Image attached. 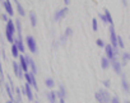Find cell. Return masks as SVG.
<instances>
[{"label": "cell", "instance_id": "1", "mask_svg": "<svg viewBox=\"0 0 130 103\" xmlns=\"http://www.w3.org/2000/svg\"><path fill=\"white\" fill-rule=\"evenodd\" d=\"M96 99L98 101V103H109L111 101V97L107 90H99L96 93Z\"/></svg>", "mask_w": 130, "mask_h": 103}, {"label": "cell", "instance_id": "2", "mask_svg": "<svg viewBox=\"0 0 130 103\" xmlns=\"http://www.w3.org/2000/svg\"><path fill=\"white\" fill-rule=\"evenodd\" d=\"M14 32H16V27H14V23L12 20H9L8 23H6V38H8V41L10 43H14L16 42V39L13 38V34Z\"/></svg>", "mask_w": 130, "mask_h": 103}, {"label": "cell", "instance_id": "3", "mask_svg": "<svg viewBox=\"0 0 130 103\" xmlns=\"http://www.w3.org/2000/svg\"><path fill=\"white\" fill-rule=\"evenodd\" d=\"M26 41H27V45L31 50V52H37V45H36V41L32 36H27L26 37Z\"/></svg>", "mask_w": 130, "mask_h": 103}, {"label": "cell", "instance_id": "4", "mask_svg": "<svg viewBox=\"0 0 130 103\" xmlns=\"http://www.w3.org/2000/svg\"><path fill=\"white\" fill-rule=\"evenodd\" d=\"M110 32H111V42H112V46H114V49L116 50V46L119 45L117 43V36H116V33H115V28H114V25H111L110 27Z\"/></svg>", "mask_w": 130, "mask_h": 103}, {"label": "cell", "instance_id": "5", "mask_svg": "<svg viewBox=\"0 0 130 103\" xmlns=\"http://www.w3.org/2000/svg\"><path fill=\"white\" fill-rule=\"evenodd\" d=\"M112 47L114 46H111V45H107L106 46V54H107V57L109 59H111V60H112V59H115V56H116V52L117 51L116 50H112Z\"/></svg>", "mask_w": 130, "mask_h": 103}, {"label": "cell", "instance_id": "6", "mask_svg": "<svg viewBox=\"0 0 130 103\" xmlns=\"http://www.w3.org/2000/svg\"><path fill=\"white\" fill-rule=\"evenodd\" d=\"M111 65H112L115 73H117V74H121V64L116 60V59H112V60H111Z\"/></svg>", "mask_w": 130, "mask_h": 103}, {"label": "cell", "instance_id": "7", "mask_svg": "<svg viewBox=\"0 0 130 103\" xmlns=\"http://www.w3.org/2000/svg\"><path fill=\"white\" fill-rule=\"evenodd\" d=\"M66 12H68V8H62L61 10H57V12L55 13V15H54V19L56 20V22H57V20H60L61 18L66 14Z\"/></svg>", "mask_w": 130, "mask_h": 103}, {"label": "cell", "instance_id": "8", "mask_svg": "<svg viewBox=\"0 0 130 103\" xmlns=\"http://www.w3.org/2000/svg\"><path fill=\"white\" fill-rule=\"evenodd\" d=\"M26 60H27V64H28V65L32 68V73H33V74H36V73H37V68H36L35 61H33V60H32V59L29 57V56H26Z\"/></svg>", "mask_w": 130, "mask_h": 103}, {"label": "cell", "instance_id": "9", "mask_svg": "<svg viewBox=\"0 0 130 103\" xmlns=\"http://www.w3.org/2000/svg\"><path fill=\"white\" fill-rule=\"evenodd\" d=\"M4 8H5V10H6V13L9 14V15H13V8H12V5H10V1L9 0H5L4 1Z\"/></svg>", "mask_w": 130, "mask_h": 103}, {"label": "cell", "instance_id": "10", "mask_svg": "<svg viewBox=\"0 0 130 103\" xmlns=\"http://www.w3.org/2000/svg\"><path fill=\"white\" fill-rule=\"evenodd\" d=\"M14 45H16L18 49H19L21 52H24V46H23V42H22V34L19 36V38L16 39V42H14Z\"/></svg>", "mask_w": 130, "mask_h": 103}, {"label": "cell", "instance_id": "11", "mask_svg": "<svg viewBox=\"0 0 130 103\" xmlns=\"http://www.w3.org/2000/svg\"><path fill=\"white\" fill-rule=\"evenodd\" d=\"M24 89H26V94H27L28 99H29V101H32V99H33V94H32V90H31V85H29V83L26 84Z\"/></svg>", "mask_w": 130, "mask_h": 103}, {"label": "cell", "instance_id": "12", "mask_svg": "<svg viewBox=\"0 0 130 103\" xmlns=\"http://www.w3.org/2000/svg\"><path fill=\"white\" fill-rule=\"evenodd\" d=\"M46 95H47V99L50 101V103H56V94L54 92H47Z\"/></svg>", "mask_w": 130, "mask_h": 103}, {"label": "cell", "instance_id": "13", "mask_svg": "<svg viewBox=\"0 0 130 103\" xmlns=\"http://www.w3.org/2000/svg\"><path fill=\"white\" fill-rule=\"evenodd\" d=\"M13 69H14V73H16V75L18 78H22V70L19 69V65H18V62H13Z\"/></svg>", "mask_w": 130, "mask_h": 103}, {"label": "cell", "instance_id": "14", "mask_svg": "<svg viewBox=\"0 0 130 103\" xmlns=\"http://www.w3.org/2000/svg\"><path fill=\"white\" fill-rule=\"evenodd\" d=\"M28 64H27V60H26V57L24 56H21V68H22V70L23 71H27L28 70Z\"/></svg>", "mask_w": 130, "mask_h": 103}, {"label": "cell", "instance_id": "15", "mask_svg": "<svg viewBox=\"0 0 130 103\" xmlns=\"http://www.w3.org/2000/svg\"><path fill=\"white\" fill-rule=\"evenodd\" d=\"M121 83H122V88H124V90L126 92V93H129L130 92V87H129V83L126 82V78L124 75H122V80H121Z\"/></svg>", "mask_w": 130, "mask_h": 103}, {"label": "cell", "instance_id": "16", "mask_svg": "<svg viewBox=\"0 0 130 103\" xmlns=\"http://www.w3.org/2000/svg\"><path fill=\"white\" fill-rule=\"evenodd\" d=\"M101 66H102V69H107L110 66V61H109V59H106V57H102V60H101Z\"/></svg>", "mask_w": 130, "mask_h": 103}, {"label": "cell", "instance_id": "17", "mask_svg": "<svg viewBox=\"0 0 130 103\" xmlns=\"http://www.w3.org/2000/svg\"><path fill=\"white\" fill-rule=\"evenodd\" d=\"M19 52H21L19 49H18L16 45H13L12 46V55H13V56L14 57H18V56H19Z\"/></svg>", "mask_w": 130, "mask_h": 103}, {"label": "cell", "instance_id": "18", "mask_svg": "<svg viewBox=\"0 0 130 103\" xmlns=\"http://www.w3.org/2000/svg\"><path fill=\"white\" fill-rule=\"evenodd\" d=\"M29 18H31L32 25H33V27H36V24H37V18H36V14H35V12H31V14H29Z\"/></svg>", "mask_w": 130, "mask_h": 103}, {"label": "cell", "instance_id": "19", "mask_svg": "<svg viewBox=\"0 0 130 103\" xmlns=\"http://www.w3.org/2000/svg\"><path fill=\"white\" fill-rule=\"evenodd\" d=\"M128 60H130V54L129 52H124L122 54V65H125Z\"/></svg>", "mask_w": 130, "mask_h": 103}, {"label": "cell", "instance_id": "20", "mask_svg": "<svg viewBox=\"0 0 130 103\" xmlns=\"http://www.w3.org/2000/svg\"><path fill=\"white\" fill-rule=\"evenodd\" d=\"M57 95H59V97H60L61 99H64V98H65L66 93H65V89H64V87H62V85H60V92L57 93Z\"/></svg>", "mask_w": 130, "mask_h": 103}, {"label": "cell", "instance_id": "21", "mask_svg": "<svg viewBox=\"0 0 130 103\" xmlns=\"http://www.w3.org/2000/svg\"><path fill=\"white\" fill-rule=\"evenodd\" d=\"M45 84H46V87H49V88H52L55 85V83H54V80L52 79H50V78H47L45 80Z\"/></svg>", "mask_w": 130, "mask_h": 103}, {"label": "cell", "instance_id": "22", "mask_svg": "<svg viewBox=\"0 0 130 103\" xmlns=\"http://www.w3.org/2000/svg\"><path fill=\"white\" fill-rule=\"evenodd\" d=\"M105 14H106V17H107V20H109V23H110L111 25H114V22H112V17H111L110 12H109V10H106V12H105Z\"/></svg>", "mask_w": 130, "mask_h": 103}, {"label": "cell", "instance_id": "23", "mask_svg": "<svg viewBox=\"0 0 130 103\" xmlns=\"http://www.w3.org/2000/svg\"><path fill=\"white\" fill-rule=\"evenodd\" d=\"M5 89H6V93H8V95L10 97V101H13V94H12V90H10L9 84H5Z\"/></svg>", "mask_w": 130, "mask_h": 103}, {"label": "cell", "instance_id": "24", "mask_svg": "<svg viewBox=\"0 0 130 103\" xmlns=\"http://www.w3.org/2000/svg\"><path fill=\"white\" fill-rule=\"evenodd\" d=\"M16 4H17V8H18L19 14H21V15H24V10H23V8H22V5L19 4V1H16Z\"/></svg>", "mask_w": 130, "mask_h": 103}, {"label": "cell", "instance_id": "25", "mask_svg": "<svg viewBox=\"0 0 130 103\" xmlns=\"http://www.w3.org/2000/svg\"><path fill=\"white\" fill-rule=\"evenodd\" d=\"M99 18L102 19L103 23H109V20H107V17H106V14H102V13H99Z\"/></svg>", "mask_w": 130, "mask_h": 103}, {"label": "cell", "instance_id": "26", "mask_svg": "<svg viewBox=\"0 0 130 103\" xmlns=\"http://www.w3.org/2000/svg\"><path fill=\"white\" fill-rule=\"evenodd\" d=\"M117 43H119V46H120V47H122V49H124L125 45H124V42H122V38H121V37L117 38Z\"/></svg>", "mask_w": 130, "mask_h": 103}, {"label": "cell", "instance_id": "27", "mask_svg": "<svg viewBox=\"0 0 130 103\" xmlns=\"http://www.w3.org/2000/svg\"><path fill=\"white\" fill-rule=\"evenodd\" d=\"M16 25H17L18 33H19V36H21V23H19V20H16Z\"/></svg>", "mask_w": 130, "mask_h": 103}, {"label": "cell", "instance_id": "28", "mask_svg": "<svg viewBox=\"0 0 130 103\" xmlns=\"http://www.w3.org/2000/svg\"><path fill=\"white\" fill-rule=\"evenodd\" d=\"M92 24H93V31H97V20L93 19L92 20Z\"/></svg>", "mask_w": 130, "mask_h": 103}, {"label": "cell", "instance_id": "29", "mask_svg": "<svg viewBox=\"0 0 130 103\" xmlns=\"http://www.w3.org/2000/svg\"><path fill=\"white\" fill-rule=\"evenodd\" d=\"M96 42H97V45H98L99 47H103V46H105V43H103V41H102V39H97Z\"/></svg>", "mask_w": 130, "mask_h": 103}, {"label": "cell", "instance_id": "30", "mask_svg": "<svg viewBox=\"0 0 130 103\" xmlns=\"http://www.w3.org/2000/svg\"><path fill=\"white\" fill-rule=\"evenodd\" d=\"M72 32H73V31H72V28H66L65 34H66V36H70V34H72Z\"/></svg>", "mask_w": 130, "mask_h": 103}, {"label": "cell", "instance_id": "31", "mask_svg": "<svg viewBox=\"0 0 130 103\" xmlns=\"http://www.w3.org/2000/svg\"><path fill=\"white\" fill-rule=\"evenodd\" d=\"M103 85H105V87H107V88H109L110 87V80H103Z\"/></svg>", "mask_w": 130, "mask_h": 103}, {"label": "cell", "instance_id": "32", "mask_svg": "<svg viewBox=\"0 0 130 103\" xmlns=\"http://www.w3.org/2000/svg\"><path fill=\"white\" fill-rule=\"evenodd\" d=\"M111 103H120V102H119V98L117 97H114L112 99H111Z\"/></svg>", "mask_w": 130, "mask_h": 103}, {"label": "cell", "instance_id": "33", "mask_svg": "<svg viewBox=\"0 0 130 103\" xmlns=\"http://www.w3.org/2000/svg\"><path fill=\"white\" fill-rule=\"evenodd\" d=\"M16 92L18 93V98H19V101H21V89H19V88H17V89H16Z\"/></svg>", "mask_w": 130, "mask_h": 103}, {"label": "cell", "instance_id": "34", "mask_svg": "<svg viewBox=\"0 0 130 103\" xmlns=\"http://www.w3.org/2000/svg\"><path fill=\"white\" fill-rule=\"evenodd\" d=\"M1 18H3V20H8V17H6L5 14H3V15H1Z\"/></svg>", "mask_w": 130, "mask_h": 103}, {"label": "cell", "instance_id": "35", "mask_svg": "<svg viewBox=\"0 0 130 103\" xmlns=\"http://www.w3.org/2000/svg\"><path fill=\"white\" fill-rule=\"evenodd\" d=\"M60 103H65V102H64V99H61V98H60Z\"/></svg>", "mask_w": 130, "mask_h": 103}, {"label": "cell", "instance_id": "36", "mask_svg": "<svg viewBox=\"0 0 130 103\" xmlns=\"http://www.w3.org/2000/svg\"><path fill=\"white\" fill-rule=\"evenodd\" d=\"M125 103H130V102H129V101H128V102H125Z\"/></svg>", "mask_w": 130, "mask_h": 103}]
</instances>
